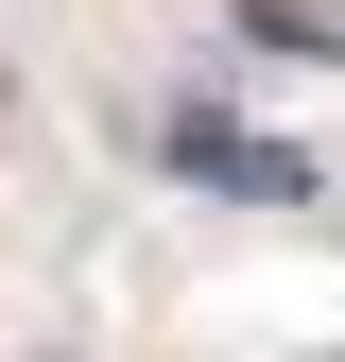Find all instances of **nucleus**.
Returning <instances> with one entry per match:
<instances>
[{
    "instance_id": "f257e3e1",
    "label": "nucleus",
    "mask_w": 345,
    "mask_h": 362,
    "mask_svg": "<svg viewBox=\"0 0 345 362\" xmlns=\"http://www.w3.org/2000/svg\"><path fill=\"white\" fill-rule=\"evenodd\" d=\"M172 173H207V190H242V207H311V156L293 139H242V121H172Z\"/></svg>"
}]
</instances>
